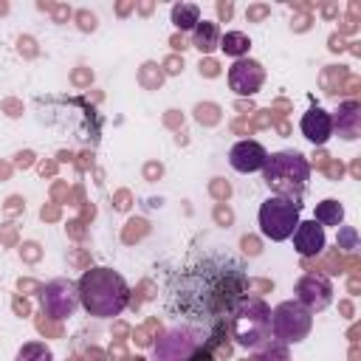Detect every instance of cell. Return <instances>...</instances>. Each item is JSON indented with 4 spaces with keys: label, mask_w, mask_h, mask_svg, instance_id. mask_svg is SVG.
Here are the masks:
<instances>
[{
    "label": "cell",
    "mask_w": 361,
    "mask_h": 361,
    "mask_svg": "<svg viewBox=\"0 0 361 361\" xmlns=\"http://www.w3.org/2000/svg\"><path fill=\"white\" fill-rule=\"evenodd\" d=\"M251 279L245 262L231 251L214 248L189 262L172 282V305L195 327L212 336L226 333V319L248 293Z\"/></svg>",
    "instance_id": "6da1fadb"
},
{
    "label": "cell",
    "mask_w": 361,
    "mask_h": 361,
    "mask_svg": "<svg viewBox=\"0 0 361 361\" xmlns=\"http://www.w3.org/2000/svg\"><path fill=\"white\" fill-rule=\"evenodd\" d=\"M299 130H302V135H305L310 144L322 147V144H327V141L333 138V116H330L324 107H316V104H313V107L302 116Z\"/></svg>",
    "instance_id": "7c38bea8"
},
{
    "label": "cell",
    "mask_w": 361,
    "mask_h": 361,
    "mask_svg": "<svg viewBox=\"0 0 361 361\" xmlns=\"http://www.w3.org/2000/svg\"><path fill=\"white\" fill-rule=\"evenodd\" d=\"M338 248H347V251L358 248V234H355V228L338 226Z\"/></svg>",
    "instance_id": "44dd1931"
},
{
    "label": "cell",
    "mask_w": 361,
    "mask_h": 361,
    "mask_svg": "<svg viewBox=\"0 0 361 361\" xmlns=\"http://www.w3.org/2000/svg\"><path fill=\"white\" fill-rule=\"evenodd\" d=\"M262 82H265L262 62H257L251 56H243V59H234L231 62V68H228V87L237 96H254V93H259Z\"/></svg>",
    "instance_id": "30bf717a"
},
{
    "label": "cell",
    "mask_w": 361,
    "mask_h": 361,
    "mask_svg": "<svg viewBox=\"0 0 361 361\" xmlns=\"http://www.w3.org/2000/svg\"><path fill=\"white\" fill-rule=\"evenodd\" d=\"M296 302L302 307H307L310 313H319V310L330 307V302H333V282H330V276H324L319 271L302 274L299 282H296Z\"/></svg>",
    "instance_id": "9c48e42d"
},
{
    "label": "cell",
    "mask_w": 361,
    "mask_h": 361,
    "mask_svg": "<svg viewBox=\"0 0 361 361\" xmlns=\"http://www.w3.org/2000/svg\"><path fill=\"white\" fill-rule=\"evenodd\" d=\"M169 20L180 31H192L200 23V6L197 3H175L169 11Z\"/></svg>",
    "instance_id": "e0dca14e"
},
{
    "label": "cell",
    "mask_w": 361,
    "mask_h": 361,
    "mask_svg": "<svg viewBox=\"0 0 361 361\" xmlns=\"http://www.w3.org/2000/svg\"><path fill=\"white\" fill-rule=\"evenodd\" d=\"M76 288H79V305L96 319H113L130 302L127 279L118 271L104 268V265H96V268L85 271L79 276Z\"/></svg>",
    "instance_id": "7a4b0ae2"
},
{
    "label": "cell",
    "mask_w": 361,
    "mask_h": 361,
    "mask_svg": "<svg viewBox=\"0 0 361 361\" xmlns=\"http://www.w3.org/2000/svg\"><path fill=\"white\" fill-rule=\"evenodd\" d=\"M152 361H214L212 347L197 327H169L152 344Z\"/></svg>",
    "instance_id": "5b68a950"
},
{
    "label": "cell",
    "mask_w": 361,
    "mask_h": 361,
    "mask_svg": "<svg viewBox=\"0 0 361 361\" xmlns=\"http://www.w3.org/2000/svg\"><path fill=\"white\" fill-rule=\"evenodd\" d=\"M293 248L302 257H319L327 245V234L316 220H299V226L293 228Z\"/></svg>",
    "instance_id": "4fadbf2b"
},
{
    "label": "cell",
    "mask_w": 361,
    "mask_h": 361,
    "mask_svg": "<svg viewBox=\"0 0 361 361\" xmlns=\"http://www.w3.org/2000/svg\"><path fill=\"white\" fill-rule=\"evenodd\" d=\"M14 361H54V353H51V347L45 341H25L17 350Z\"/></svg>",
    "instance_id": "ffe728a7"
},
{
    "label": "cell",
    "mask_w": 361,
    "mask_h": 361,
    "mask_svg": "<svg viewBox=\"0 0 361 361\" xmlns=\"http://www.w3.org/2000/svg\"><path fill=\"white\" fill-rule=\"evenodd\" d=\"M299 214H302V203L279 197V195H271L268 200H262V206L257 212L262 237H268L274 243L288 240L293 234V228L299 226Z\"/></svg>",
    "instance_id": "8992f818"
},
{
    "label": "cell",
    "mask_w": 361,
    "mask_h": 361,
    "mask_svg": "<svg viewBox=\"0 0 361 361\" xmlns=\"http://www.w3.org/2000/svg\"><path fill=\"white\" fill-rule=\"evenodd\" d=\"M226 330L231 333L237 347L254 350L257 344H262L271 336V307H268V302L262 296L245 293L234 305V310L228 313Z\"/></svg>",
    "instance_id": "277c9868"
},
{
    "label": "cell",
    "mask_w": 361,
    "mask_h": 361,
    "mask_svg": "<svg viewBox=\"0 0 361 361\" xmlns=\"http://www.w3.org/2000/svg\"><path fill=\"white\" fill-rule=\"evenodd\" d=\"M262 178H265V183H268V189L274 195L302 203L305 189H307V180H310V164L296 149L271 152L268 161H265V166H262Z\"/></svg>",
    "instance_id": "3957f363"
},
{
    "label": "cell",
    "mask_w": 361,
    "mask_h": 361,
    "mask_svg": "<svg viewBox=\"0 0 361 361\" xmlns=\"http://www.w3.org/2000/svg\"><path fill=\"white\" fill-rule=\"evenodd\" d=\"M251 361H290V350H288V344H282L279 338L268 336L262 344L254 347Z\"/></svg>",
    "instance_id": "2e32d148"
},
{
    "label": "cell",
    "mask_w": 361,
    "mask_h": 361,
    "mask_svg": "<svg viewBox=\"0 0 361 361\" xmlns=\"http://www.w3.org/2000/svg\"><path fill=\"white\" fill-rule=\"evenodd\" d=\"M39 307L51 319H68L79 307V288L71 279H51L39 288Z\"/></svg>",
    "instance_id": "ba28073f"
},
{
    "label": "cell",
    "mask_w": 361,
    "mask_h": 361,
    "mask_svg": "<svg viewBox=\"0 0 361 361\" xmlns=\"http://www.w3.org/2000/svg\"><path fill=\"white\" fill-rule=\"evenodd\" d=\"M336 130L347 141H355L361 135V104L355 99H347V102L338 104V110L333 116V133Z\"/></svg>",
    "instance_id": "5bb4252c"
},
{
    "label": "cell",
    "mask_w": 361,
    "mask_h": 361,
    "mask_svg": "<svg viewBox=\"0 0 361 361\" xmlns=\"http://www.w3.org/2000/svg\"><path fill=\"white\" fill-rule=\"evenodd\" d=\"M248 48H251L248 34H243V31H226V34H220V51L223 54H228L234 59H243V56H248Z\"/></svg>",
    "instance_id": "d6986e66"
},
{
    "label": "cell",
    "mask_w": 361,
    "mask_h": 361,
    "mask_svg": "<svg viewBox=\"0 0 361 361\" xmlns=\"http://www.w3.org/2000/svg\"><path fill=\"white\" fill-rule=\"evenodd\" d=\"M192 45L200 51V54H212L220 48V25L214 20H200L195 28H192Z\"/></svg>",
    "instance_id": "9a60e30c"
},
{
    "label": "cell",
    "mask_w": 361,
    "mask_h": 361,
    "mask_svg": "<svg viewBox=\"0 0 361 361\" xmlns=\"http://www.w3.org/2000/svg\"><path fill=\"white\" fill-rule=\"evenodd\" d=\"M313 220L324 228V226H341L344 223V206L338 203V200H333V197H327V200H322V203H316V212H313Z\"/></svg>",
    "instance_id": "ac0fdd59"
},
{
    "label": "cell",
    "mask_w": 361,
    "mask_h": 361,
    "mask_svg": "<svg viewBox=\"0 0 361 361\" xmlns=\"http://www.w3.org/2000/svg\"><path fill=\"white\" fill-rule=\"evenodd\" d=\"M268 161V149L254 141V138H245V141H237L231 149H228V164L231 169L243 172V175H251V172H262Z\"/></svg>",
    "instance_id": "8fae6325"
},
{
    "label": "cell",
    "mask_w": 361,
    "mask_h": 361,
    "mask_svg": "<svg viewBox=\"0 0 361 361\" xmlns=\"http://www.w3.org/2000/svg\"><path fill=\"white\" fill-rule=\"evenodd\" d=\"M313 330V313L302 307L296 299L279 302L271 310V336L279 338L282 344H299L310 336Z\"/></svg>",
    "instance_id": "52a82bcc"
}]
</instances>
